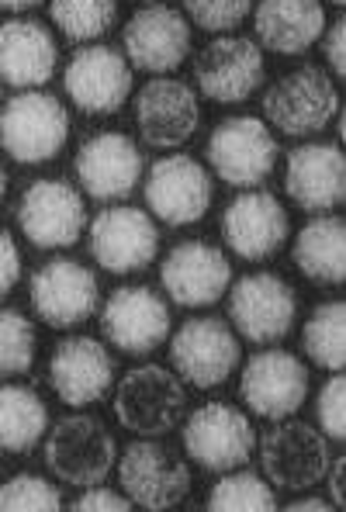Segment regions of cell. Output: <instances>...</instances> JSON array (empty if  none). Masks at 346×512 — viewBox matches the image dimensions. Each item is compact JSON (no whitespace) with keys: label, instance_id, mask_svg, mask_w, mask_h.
<instances>
[{"label":"cell","instance_id":"1","mask_svg":"<svg viewBox=\"0 0 346 512\" xmlns=\"http://www.w3.org/2000/svg\"><path fill=\"white\" fill-rule=\"evenodd\" d=\"M263 122L291 139H312L326 132V125L340 111V90L336 80L322 66L305 63L298 70L277 77L260 101Z\"/></svg>","mask_w":346,"mask_h":512},{"label":"cell","instance_id":"2","mask_svg":"<svg viewBox=\"0 0 346 512\" xmlns=\"http://www.w3.org/2000/svg\"><path fill=\"white\" fill-rule=\"evenodd\" d=\"M70 139V111L63 108L56 94H45L42 87L18 90L0 108V146L14 163H49L63 153Z\"/></svg>","mask_w":346,"mask_h":512},{"label":"cell","instance_id":"3","mask_svg":"<svg viewBox=\"0 0 346 512\" xmlns=\"http://www.w3.org/2000/svg\"><path fill=\"white\" fill-rule=\"evenodd\" d=\"M115 474L132 506L146 512H170L191 495V471L180 450L160 436H139L115 461Z\"/></svg>","mask_w":346,"mask_h":512},{"label":"cell","instance_id":"4","mask_svg":"<svg viewBox=\"0 0 346 512\" xmlns=\"http://www.w3.org/2000/svg\"><path fill=\"white\" fill-rule=\"evenodd\" d=\"M180 443L184 454L198 464L201 471L225 474L246 468L257 454V429H253L250 416L229 402H205L180 419Z\"/></svg>","mask_w":346,"mask_h":512},{"label":"cell","instance_id":"5","mask_svg":"<svg viewBox=\"0 0 346 512\" xmlns=\"http://www.w3.org/2000/svg\"><path fill=\"white\" fill-rule=\"evenodd\" d=\"M205 160L215 177L239 191L260 187L274 173L281 160V146L270 135V125L257 115H232L222 118L208 135Z\"/></svg>","mask_w":346,"mask_h":512},{"label":"cell","instance_id":"6","mask_svg":"<svg viewBox=\"0 0 346 512\" xmlns=\"http://www.w3.org/2000/svg\"><path fill=\"white\" fill-rule=\"evenodd\" d=\"M263 478L281 492H308L333 464L329 440L319 426H308L302 419H277L263 436H257Z\"/></svg>","mask_w":346,"mask_h":512},{"label":"cell","instance_id":"7","mask_svg":"<svg viewBox=\"0 0 346 512\" xmlns=\"http://www.w3.org/2000/svg\"><path fill=\"white\" fill-rule=\"evenodd\" d=\"M229 326L253 346H274L298 322V291L281 274H246L229 284Z\"/></svg>","mask_w":346,"mask_h":512},{"label":"cell","instance_id":"8","mask_svg":"<svg viewBox=\"0 0 346 512\" xmlns=\"http://www.w3.org/2000/svg\"><path fill=\"white\" fill-rule=\"evenodd\" d=\"M118 461V443L111 429L97 416H84L73 412L63 416L49 429L45 440V468L56 474L59 481L73 488L104 485Z\"/></svg>","mask_w":346,"mask_h":512},{"label":"cell","instance_id":"9","mask_svg":"<svg viewBox=\"0 0 346 512\" xmlns=\"http://www.w3.org/2000/svg\"><path fill=\"white\" fill-rule=\"evenodd\" d=\"M187 416V391L177 371L160 364L132 367L115 388V419L135 436H167Z\"/></svg>","mask_w":346,"mask_h":512},{"label":"cell","instance_id":"10","mask_svg":"<svg viewBox=\"0 0 346 512\" xmlns=\"http://www.w3.org/2000/svg\"><path fill=\"white\" fill-rule=\"evenodd\" d=\"M170 360L184 384L198 391H212L236 374L239 360H243V346L225 319L198 315V319H187L177 333H170Z\"/></svg>","mask_w":346,"mask_h":512},{"label":"cell","instance_id":"11","mask_svg":"<svg viewBox=\"0 0 346 512\" xmlns=\"http://www.w3.org/2000/svg\"><path fill=\"white\" fill-rule=\"evenodd\" d=\"M142 194H146V205L156 222L184 229V225H198L208 215L215 184L208 167H201L194 156L170 153L149 167Z\"/></svg>","mask_w":346,"mask_h":512},{"label":"cell","instance_id":"12","mask_svg":"<svg viewBox=\"0 0 346 512\" xmlns=\"http://www.w3.org/2000/svg\"><path fill=\"white\" fill-rule=\"evenodd\" d=\"M87 205L77 187L56 177H42L25 187L18 205L21 236L35 250H70L87 232Z\"/></svg>","mask_w":346,"mask_h":512},{"label":"cell","instance_id":"13","mask_svg":"<svg viewBox=\"0 0 346 512\" xmlns=\"http://www.w3.org/2000/svg\"><path fill=\"white\" fill-rule=\"evenodd\" d=\"M87 246L108 274H139L160 253V229L142 208L111 205L87 222Z\"/></svg>","mask_w":346,"mask_h":512},{"label":"cell","instance_id":"14","mask_svg":"<svg viewBox=\"0 0 346 512\" xmlns=\"http://www.w3.org/2000/svg\"><path fill=\"white\" fill-rule=\"evenodd\" d=\"M125 59L132 70L167 77L191 56V21L170 4H146L122 28Z\"/></svg>","mask_w":346,"mask_h":512},{"label":"cell","instance_id":"15","mask_svg":"<svg viewBox=\"0 0 346 512\" xmlns=\"http://www.w3.org/2000/svg\"><path fill=\"white\" fill-rule=\"evenodd\" d=\"M170 305L146 284H125L108 295L101 308V333L129 357H149L170 340Z\"/></svg>","mask_w":346,"mask_h":512},{"label":"cell","instance_id":"16","mask_svg":"<svg viewBox=\"0 0 346 512\" xmlns=\"http://www.w3.org/2000/svg\"><path fill=\"white\" fill-rule=\"evenodd\" d=\"M28 298H32L35 315L52 329H73L84 326L101 305V284L94 270L84 267L70 256L42 263L28 281Z\"/></svg>","mask_w":346,"mask_h":512},{"label":"cell","instance_id":"17","mask_svg":"<svg viewBox=\"0 0 346 512\" xmlns=\"http://www.w3.org/2000/svg\"><path fill=\"white\" fill-rule=\"evenodd\" d=\"M239 395H243L246 409L253 416L267 419V423L288 419L295 412H302L308 398V367L295 353L267 346V350L253 353L243 364Z\"/></svg>","mask_w":346,"mask_h":512},{"label":"cell","instance_id":"18","mask_svg":"<svg viewBox=\"0 0 346 512\" xmlns=\"http://www.w3.org/2000/svg\"><path fill=\"white\" fill-rule=\"evenodd\" d=\"M267 77L263 49L246 35H215L194 56V84L215 104H243Z\"/></svg>","mask_w":346,"mask_h":512},{"label":"cell","instance_id":"19","mask_svg":"<svg viewBox=\"0 0 346 512\" xmlns=\"http://www.w3.org/2000/svg\"><path fill=\"white\" fill-rule=\"evenodd\" d=\"M63 90L84 115H118L132 97V66L115 45H84L66 63Z\"/></svg>","mask_w":346,"mask_h":512},{"label":"cell","instance_id":"20","mask_svg":"<svg viewBox=\"0 0 346 512\" xmlns=\"http://www.w3.org/2000/svg\"><path fill=\"white\" fill-rule=\"evenodd\" d=\"M160 284L167 298L180 308H212L225 298L232 284L229 256L205 239H187L167 253L160 267Z\"/></svg>","mask_w":346,"mask_h":512},{"label":"cell","instance_id":"21","mask_svg":"<svg viewBox=\"0 0 346 512\" xmlns=\"http://www.w3.org/2000/svg\"><path fill=\"white\" fill-rule=\"evenodd\" d=\"M291 236V222L277 194L250 187L236 194L222 212V239L243 263H263L284 250Z\"/></svg>","mask_w":346,"mask_h":512},{"label":"cell","instance_id":"22","mask_svg":"<svg viewBox=\"0 0 346 512\" xmlns=\"http://www.w3.org/2000/svg\"><path fill=\"white\" fill-rule=\"evenodd\" d=\"M201 125V104L191 84L153 77L135 94V128L153 149H180Z\"/></svg>","mask_w":346,"mask_h":512},{"label":"cell","instance_id":"23","mask_svg":"<svg viewBox=\"0 0 346 512\" xmlns=\"http://www.w3.org/2000/svg\"><path fill=\"white\" fill-rule=\"evenodd\" d=\"M284 194L308 215H326L346 201V156L340 142H305L284 160Z\"/></svg>","mask_w":346,"mask_h":512},{"label":"cell","instance_id":"24","mask_svg":"<svg viewBox=\"0 0 346 512\" xmlns=\"http://www.w3.org/2000/svg\"><path fill=\"white\" fill-rule=\"evenodd\" d=\"M49 384L66 409L97 405L115 388V357L94 336H66L52 350Z\"/></svg>","mask_w":346,"mask_h":512},{"label":"cell","instance_id":"25","mask_svg":"<svg viewBox=\"0 0 346 512\" xmlns=\"http://www.w3.org/2000/svg\"><path fill=\"white\" fill-rule=\"evenodd\" d=\"M77 184L94 201H122L139 187L146 160L125 132H97L77 153Z\"/></svg>","mask_w":346,"mask_h":512},{"label":"cell","instance_id":"26","mask_svg":"<svg viewBox=\"0 0 346 512\" xmlns=\"http://www.w3.org/2000/svg\"><path fill=\"white\" fill-rule=\"evenodd\" d=\"M59 66L52 32L35 18H11L0 25V84L35 90L49 84Z\"/></svg>","mask_w":346,"mask_h":512},{"label":"cell","instance_id":"27","mask_svg":"<svg viewBox=\"0 0 346 512\" xmlns=\"http://www.w3.org/2000/svg\"><path fill=\"white\" fill-rule=\"evenodd\" d=\"M257 45L274 56H302L326 32L322 0H257L253 4Z\"/></svg>","mask_w":346,"mask_h":512},{"label":"cell","instance_id":"28","mask_svg":"<svg viewBox=\"0 0 346 512\" xmlns=\"http://www.w3.org/2000/svg\"><path fill=\"white\" fill-rule=\"evenodd\" d=\"M291 260L319 288H343L346 284V222L340 215H319L298 229L291 246Z\"/></svg>","mask_w":346,"mask_h":512},{"label":"cell","instance_id":"29","mask_svg":"<svg viewBox=\"0 0 346 512\" xmlns=\"http://www.w3.org/2000/svg\"><path fill=\"white\" fill-rule=\"evenodd\" d=\"M49 409L32 388L4 384L0 388V450L4 454H32L45 440Z\"/></svg>","mask_w":346,"mask_h":512},{"label":"cell","instance_id":"30","mask_svg":"<svg viewBox=\"0 0 346 512\" xmlns=\"http://www.w3.org/2000/svg\"><path fill=\"white\" fill-rule=\"evenodd\" d=\"M305 357L322 371H343L346 367V301H322L302 326Z\"/></svg>","mask_w":346,"mask_h":512},{"label":"cell","instance_id":"31","mask_svg":"<svg viewBox=\"0 0 346 512\" xmlns=\"http://www.w3.org/2000/svg\"><path fill=\"white\" fill-rule=\"evenodd\" d=\"M49 18L73 45L108 35L118 21V0H45Z\"/></svg>","mask_w":346,"mask_h":512},{"label":"cell","instance_id":"32","mask_svg":"<svg viewBox=\"0 0 346 512\" xmlns=\"http://www.w3.org/2000/svg\"><path fill=\"white\" fill-rule=\"evenodd\" d=\"M208 512H274L277 495L270 488L267 478H260L257 471H225L222 478L212 485L205 502Z\"/></svg>","mask_w":346,"mask_h":512},{"label":"cell","instance_id":"33","mask_svg":"<svg viewBox=\"0 0 346 512\" xmlns=\"http://www.w3.org/2000/svg\"><path fill=\"white\" fill-rule=\"evenodd\" d=\"M35 326L28 315L14 308H0V378L28 374L35 364Z\"/></svg>","mask_w":346,"mask_h":512},{"label":"cell","instance_id":"34","mask_svg":"<svg viewBox=\"0 0 346 512\" xmlns=\"http://www.w3.org/2000/svg\"><path fill=\"white\" fill-rule=\"evenodd\" d=\"M63 492L39 474H14L0 485V512H59Z\"/></svg>","mask_w":346,"mask_h":512},{"label":"cell","instance_id":"35","mask_svg":"<svg viewBox=\"0 0 346 512\" xmlns=\"http://www.w3.org/2000/svg\"><path fill=\"white\" fill-rule=\"evenodd\" d=\"M257 0H184V18L212 35H229L253 14Z\"/></svg>","mask_w":346,"mask_h":512},{"label":"cell","instance_id":"36","mask_svg":"<svg viewBox=\"0 0 346 512\" xmlns=\"http://www.w3.org/2000/svg\"><path fill=\"white\" fill-rule=\"evenodd\" d=\"M315 423L319 433L333 443L346 440V378L343 371H333V378L319 388L315 395Z\"/></svg>","mask_w":346,"mask_h":512},{"label":"cell","instance_id":"37","mask_svg":"<svg viewBox=\"0 0 346 512\" xmlns=\"http://www.w3.org/2000/svg\"><path fill=\"white\" fill-rule=\"evenodd\" d=\"M73 512H129L132 502L125 492H111V488L104 485H90L84 488V495L80 499H73Z\"/></svg>","mask_w":346,"mask_h":512},{"label":"cell","instance_id":"38","mask_svg":"<svg viewBox=\"0 0 346 512\" xmlns=\"http://www.w3.org/2000/svg\"><path fill=\"white\" fill-rule=\"evenodd\" d=\"M21 281V250L7 229H0V298H7Z\"/></svg>","mask_w":346,"mask_h":512},{"label":"cell","instance_id":"39","mask_svg":"<svg viewBox=\"0 0 346 512\" xmlns=\"http://www.w3.org/2000/svg\"><path fill=\"white\" fill-rule=\"evenodd\" d=\"M322 49H326V63L336 80L346 77V18H336L333 25L322 32Z\"/></svg>","mask_w":346,"mask_h":512},{"label":"cell","instance_id":"40","mask_svg":"<svg viewBox=\"0 0 346 512\" xmlns=\"http://www.w3.org/2000/svg\"><path fill=\"white\" fill-rule=\"evenodd\" d=\"M326 481H329V502H333V509H346V495H343V481H346V457H333V464H329L326 471Z\"/></svg>","mask_w":346,"mask_h":512},{"label":"cell","instance_id":"41","mask_svg":"<svg viewBox=\"0 0 346 512\" xmlns=\"http://www.w3.org/2000/svg\"><path fill=\"white\" fill-rule=\"evenodd\" d=\"M329 509H333V502L319 499V495H308V499L288 502V512H329Z\"/></svg>","mask_w":346,"mask_h":512},{"label":"cell","instance_id":"42","mask_svg":"<svg viewBox=\"0 0 346 512\" xmlns=\"http://www.w3.org/2000/svg\"><path fill=\"white\" fill-rule=\"evenodd\" d=\"M45 0H0V11L7 14H25V11H35V7H42Z\"/></svg>","mask_w":346,"mask_h":512},{"label":"cell","instance_id":"43","mask_svg":"<svg viewBox=\"0 0 346 512\" xmlns=\"http://www.w3.org/2000/svg\"><path fill=\"white\" fill-rule=\"evenodd\" d=\"M4 194H7V170H4V163H0V205H4Z\"/></svg>","mask_w":346,"mask_h":512},{"label":"cell","instance_id":"44","mask_svg":"<svg viewBox=\"0 0 346 512\" xmlns=\"http://www.w3.org/2000/svg\"><path fill=\"white\" fill-rule=\"evenodd\" d=\"M329 4H333V7H343V4H346V0H329Z\"/></svg>","mask_w":346,"mask_h":512},{"label":"cell","instance_id":"45","mask_svg":"<svg viewBox=\"0 0 346 512\" xmlns=\"http://www.w3.org/2000/svg\"><path fill=\"white\" fill-rule=\"evenodd\" d=\"M146 4H160V0H146Z\"/></svg>","mask_w":346,"mask_h":512}]
</instances>
